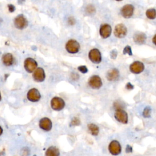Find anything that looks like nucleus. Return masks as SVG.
I'll list each match as a JSON object with an SVG mask.
<instances>
[{"mask_svg":"<svg viewBox=\"0 0 156 156\" xmlns=\"http://www.w3.org/2000/svg\"><path fill=\"white\" fill-rule=\"evenodd\" d=\"M88 85L93 89H99L102 87L103 82L101 78L98 75H94L88 80Z\"/></svg>","mask_w":156,"mask_h":156,"instance_id":"obj_9","label":"nucleus"},{"mask_svg":"<svg viewBox=\"0 0 156 156\" xmlns=\"http://www.w3.org/2000/svg\"><path fill=\"white\" fill-rule=\"evenodd\" d=\"M120 77L119 71L116 69L113 68L109 70L107 74V79L110 81H115L117 80Z\"/></svg>","mask_w":156,"mask_h":156,"instance_id":"obj_16","label":"nucleus"},{"mask_svg":"<svg viewBox=\"0 0 156 156\" xmlns=\"http://www.w3.org/2000/svg\"><path fill=\"white\" fill-rule=\"evenodd\" d=\"M78 70L82 73H86L88 72V69L85 66H80L78 67Z\"/></svg>","mask_w":156,"mask_h":156,"instance_id":"obj_25","label":"nucleus"},{"mask_svg":"<svg viewBox=\"0 0 156 156\" xmlns=\"http://www.w3.org/2000/svg\"><path fill=\"white\" fill-rule=\"evenodd\" d=\"M88 129L89 130V131L91 132V134L93 135H95V136H97L98 134H99V128L98 127V126L95 124H89L88 125Z\"/></svg>","mask_w":156,"mask_h":156,"instance_id":"obj_20","label":"nucleus"},{"mask_svg":"<svg viewBox=\"0 0 156 156\" xmlns=\"http://www.w3.org/2000/svg\"><path fill=\"white\" fill-rule=\"evenodd\" d=\"M134 41L138 45H142L145 43L147 36L143 33H137L134 36Z\"/></svg>","mask_w":156,"mask_h":156,"instance_id":"obj_18","label":"nucleus"},{"mask_svg":"<svg viewBox=\"0 0 156 156\" xmlns=\"http://www.w3.org/2000/svg\"><path fill=\"white\" fill-rule=\"evenodd\" d=\"M109 151L110 153L113 155H119L122 152V147L117 140L112 141L109 146Z\"/></svg>","mask_w":156,"mask_h":156,"instance_id":"obj_8","label":"nucleus"},{"mask_svg":"<svg viewBox=\"0 0 156 156\" xmlns=\"http://www.w3.org/2000/svg\"><path fill=\"white\" fill-rule=\"evenodd\" d=\"M2 61L4 65H6V66H11L14 63V57L12 54L11 53H6L4 54L2 57Z\"/></svg>","mask_w":156,"mask_h":156,"instance_id":"obj_17","label":"nucleus"},{"mask_svg":"<svg viewBox=\"0 0 156 156\" xmlns=\"http://www.w3.org/2000/svg\"><path fill=\"white\" fill-rule=\"evenodd\" d=\"M68 23L70 25H74L75 24V20L73 17H70L68 20Z\"/></svg>","mask_w":156,"mask_h":156,"instance_id":"obj_26","label":"nucleus"},{"mask_svg":"<svg viewBox=\"0 0 156 156\" xmlns=\"http://www.w3.org/2000/svg\"><path fill=\"white\" fill-rule=\"evenodd\" d=\"M86 11L87 14L92 15L94 14L95 12V9L93 6H92V5H89V6H88L86 8Z\"/></svg>","mask_w":156,"mask_h":156,"instance_id":"obj_23","label":"nucleus"},{"mask_svg":"<svg viewBox=\"0 0 156 156\" xmlns=\"http://www.w3.org/2000/svg\"><path fill=\"white\" fill-rule=\"evenodd\" d=\"M153 43L156 46V34L153 37Z\"/></svg>","mask_w":156,"mask_h":156,"instance_id":"obj_30","label":"nucleus"},{"mask_svg":"<svg viewBox=\"0 0 156 156\" xmlns=\"http://www.w3.org/2000/svg\"><path fill=\"white\" fill-rule=\"evenodd\" d=\"M112 34V27L109 24H104L101 25L99 29V34L103 38H107L110 36Z\"/></svg>","mask_w":156,"mask_h":156,"instance_id":"obj_12","label":"nucleus"},{"mask_svg":"<svg viewBox=\"0 0 156 156\" xmlns=\"http://www.w3.org/2000/svg\"><path fill=\"white\" fill-rule=\"evenodd\" d=\"M134 12V7L132 4H126L121 9V14L125 18L131 17Z\"/></svg>","mask_w":156,"mask_h":156,"instance_id":"obj_11","label":"nucleus"},{"mask_svg":"<svg viewBox=\"0 0 156 156\" xmlns=\"http://www.w3.org/2000/svg\"><path fill=\"white\" fill-rule=\"evenodd\" d=\"M115 118L118 122L123 124L128 123V115L127 112L122 109H117L115 113Z\"/></svg>","mask_w":156,"mask_h":156,"instance_id":"obj_3","label":"nucleus"},{"mask_svg":"<svg viewBox=\"0 0 156 156\" xmlns=\"http://www.w3.org/2000/svg\"><path fill=\"white\" fill-rule=\"evenodd\" d=\"M116 1H122V0H116Z\"/></svg>","mask_w":156,"mask_h":156,"instance_id":"obj_31","label":"nucleus"},{"mask_svg":"<svg viewBox=\"0 0 156 156\" xmlns=\"http://www.w3.org/2000/svg\"><path fill=\"white\" fill-rule=\"evenodd\" d=\"M88 57L91 61L94 63H99L101 62L102 57L99 49L97 48L92 49L88 53Z\"/></svg>","mask_w":156,"mask_h":156,"instance_id":"obj_6","label":"nucleus"},{"mask_svg":"<svg viewBox=\"0 0 156 156\" xmlns=\"http://www.w3.org/2000/svg\"><path fill=\"white\" fill-rule=\"evenodd\" d=\"M123 53H124V54H128L129 55V56H132V49H131V48H130V47H129V46L126 47L124 49Z\"/></svg>","mask_w":156,"mask_h":156,"instance_id":"obj_24","label":"nucleus"},{"mask_svg":"<svg viewBox=\"0 0 156 156\" xmlns=\"http://www.w3.org/2000/svg\"><path fill=\"white\" fill-rule=\"evenodd\" d=\"M65 105V103L63 99L59 97H54L51 101V106L52 109L56 111L62 110Z\"/></svg>","mask_w":156,"mask_h":156,"instance_id":"obj_4","label":"nucleus"},{"mask_svg":"<svg viewBox=\"0 0 156 156\" xmlns=\"http://www.w3.org/2000/svg\"><path fill=\"white\" fill-rule=\"evenodd\" d=\"M39 126L45 131H49L52 129L53 124L51 120L48 118L45 117L40 120Z\"/></svg>","mask_w":156,"mask_h":156,"instance_id":"obj_15","label":"nucleus"},{"mask_svg":"<svg viewBox=\"0 0 156 156\" xmlns=\"http://www.w3.org/2000/svg\"><path fill=\"white\" fill-rule=\"evenodd\" d=\"M37 62L32 58L28 57L24 60V67L28 73H32L37 69Z\"/></svg>","mask_w":156,"mask_h":156,"instance_id":"obj_2","label":"nucleus"},{"mask_svg":"<svg viewBox=\"0 0 156 156\" xmlns=\"http://www.w3.org/2000/svg\"><path fill=\"white\" fill-rule=\"evenodd\" d=\"M128 29L124 24H117L114 29V35L118 38H123L127 35Z\"/></svg>","mask_w":156,"mask_h":156,"instance_id":"obj_7","label":"nucleus"},{"mask_svg":"<svg viewBox=\"0 0 156 156\" xmlns=\"http://www.w3.org/2000/svg\"><path fill=\"white\" fill-rule=\"evenodd\" d=\"M28 20L22 14L19 15V16H18L14 19L15 26L18 29H23L26 28L28 26Z\"/></svg>","mask_w":156,"mask_h":156,"instance_id":"obj_5","label":"nucleus"},{"mask_svg":"<svg viewBox=\"0 0 156 156\" xmlns=\"http://www.w3.org/2000/svg\"><path fill=\"white\" fill-rule=\"evenodd\" d=\"M146 16L150 20H154L156 18V10L155 9H148L146 12Z\"/></svg>","mask_w":156,"mask_h":156,"instance_id":"obj_21","label":"nucleus"},{"mask_svg":"<svg viewBox=\"0 0 156 156\" xmlns=\"http://www.w3.org/2000/svg\"><path fill=\"white\" fill-rule=\"evenodd\" d=\"M126 88L128 90H132L134 88V85L132 84H130V82H129V83H128L126 84Z\"/></svg>","mask_w":156,"mask_h":156,"instance_id":"obj_28","label":"nucleus"},{"mask_svg":"<svg viewBox=\"0 0 156 156\" xmlns=\"http://www.w3.org/2000/svg\"><path fill=\"white\" fill-rule=\"evenodd\" d=\"M126 152L128 153L132 152V148L131 147H130L129 145L127 146V147H126Z\"/></svg>","mask_w":156,"mask_h":156,"instance_id":"obj_29","label":"nucleus"},{"mask_svg":"<svg viewBox=\"0 0 156 156\" xmlns=\"http://www.w3.org/2000/svg\"><path fill=\"white\" fill-rule=\"evenodd\" d=\"M32 77L35 81L42 82L45 79V73L42 68H37L33 73Z\"/></svg>","mask_w":156,"mask_h":156,"instance_id":"obj_14","label":"nucleus"},{"mask_svg":"<svg viewBox=\"0 0 156 156\" xmlns=\"http://www.w3.org/2000/svg\"><path fill=\"white\" fill-rule=\"evenodd\" d=\"M8 8H9V11L11 12H13L15 10H16V7L12 4H9L8 5Z\"/></svg>","mask_w":156,"mask_h":156,"instance_id":"obj_27","label":"nucleus"},{"mask_svg":"<svg viewBox=\"0 0 156 156\" xmlns=\"http://www.w3.org/2000/svg\"><path fill=\"white\" fill-rule=\"evenodd\" d=\"M60 152L59 150L56 147H50L47 150L45 153V156H59Z\"/></svg>","mask_w":156,"mask_h":156,"instance_id":"obj_19","label":"nucleus"},{"mask_svg":"<svg viewBox=\"0 0 156 156\" xmlns=\"http://www.w3.org/2000/svg\"><path fill=\"white\" fill-rule=\"evenodd\" d=\"M152 109L150 107H145L143 111V116L146 118H149L151 116Z\"/></svg>","mask_w":156,"mask_h":156,"instance_id":"obj_22","label":"nucleus"},{"mask_svg":"<svg viewBox=\"0 0 156 156\" xmlns=\"http://www.w3.org/2000/svg\"><path fill=\"white\" fill-rule=\"evenodd\" d=\"M130 71L134 74H140L145 70V65L140 61H135L130 65Z\"/></svg>","mask_w":156,"mask_h":156,"instance_id":"obj_10","label":"nucleus"},{"mask_svg":"<svg viewBox=\"0 0 156 156\" xmlns=\"http://www.w3.org/2000/svg\"><path fill=\"white\" fill-rule=\"evenodd\" d=\"M80 45L76 40L71 39L68 40L65 45L67 51L70 54L78 53L80 50Z\"/></svg>","mask_w":156,"mask_h":156,"instance_id":"obj_1","label":"nucleus"},{"mask_svg":"<svg viewBox=\"0 0 156 156\" xmlns=\"http://www.w3.org/2000/svg\"><path fill=\"white\" fill-rule=\"evenodd\" d=\"M27 98L30 101L37 102L40 99L41 95H40V93L37 89L32 88L28 91L27 94Z\"/></svg>","mask_w":156,"mask_h":156,"instance_id":"obj_13","label":"nucleus"}]
</instances>
